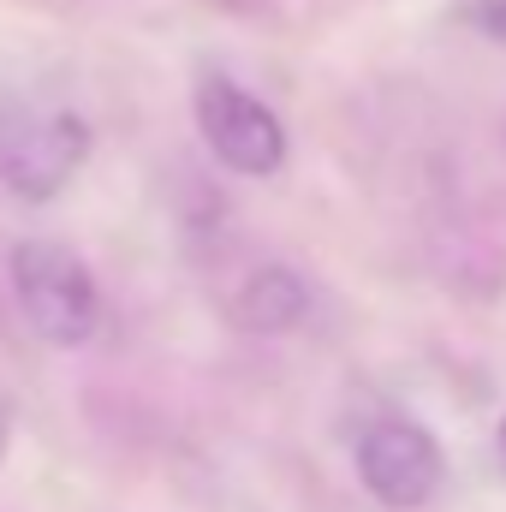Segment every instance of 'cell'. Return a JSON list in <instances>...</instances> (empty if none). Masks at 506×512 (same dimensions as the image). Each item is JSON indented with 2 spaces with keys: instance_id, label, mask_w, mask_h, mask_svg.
I'll return each mask as SVG.
<instances>
[{
  "instance_id": "cell-1",
  "label": "cell",
  "mask_w": 506,
  "mask_h": 512,
  "mask_svg": "<svg viewBox=\"0 0 506 512\" xmlns=\"http://www.w3.org/2000/svg\"><path fill=\"white\" fill-rule=\"evenodd\" d=\"M90 149V131L72 108L54 102H0V179L6 191L42 203L54 197Z\"/></svg>"
},
{
  "instance_id": "cell-2",
  "label": "cell",
  "mask_w": 506,
  "mask_h": 512,
  "mask_svg": "<svg viewBox=\"0 0 506 512\" xmlns=\"http://www.w3.org/2000/svg\"><path fill=\"white\" fill-rule=\"evenodd\" d=\"M12 292L24 322L48 340V346H84L102 322V298L96 280L84 274V262L48 239H30L12 251Z\"/></svg>"
},
{
  "instance_id": "cell-3",
  "label": "cell",
  "mask_w": 506,
  "mask_h": 512,
  "mask_svg": "<svg viewBox=\"0 0 506 512\" xmlns=\"http://www.w3.org/2000/svg\"><path fill=\"white\" fill-rule=\"evenodd\" d=\"M197 126H203V143L215 149V161H227L233 173H274L286 161L280 120L268 114V102H256L251 90H239L233 78H203Z\"/></svg>"
},
{
  "instance_id": "cell-4",
  "label": "cell",
  "mask_w": 506,
  "mask_h": 512,
  "mask_svg": "<svg viewBox=\"0 0 506 512\" xmlns=\"http://www.w3.org/2000/svg\"><path fill=\"white\" fill-rule=\"evenodd\" d=\"M358 471H364V483H370V495L381 507H423L441 489V447H435L429 429H417L405 417H387L376 429H364Z\"/></svg>"
},
{
  "instance_id": "cell-5",
  "label": "cell",
  "mask_w": 506,
  "mask_h": 512,
  "mask_svg": "<svg viewBox=\"0 0 506 512\" xmlns=\"http://www.w3.org/2000/svg\"><path fill=\"white\" fill-rule=\"evenodd\" d=\"M304 286H298V274H286V268H262L251 286L233 298V322L239 328H251V334H280V328H292L298 316H304Z\"/></svg>"
},
{
  "instance_id": "cell-6",
  "label": "cell",
  "mask_w": 506,
  "mask_h": 512,
  "mask_svg": "<svg viewBox=\"0 0 506 512\" xmlns=\"http://www.w3.org/2000/svg\"><path fill=\"white\" fill-rule=\"evenodd\" d=\"M495 459H501V471H506V423H501V435H495Z\"/></svg>"
}]
</instances>
